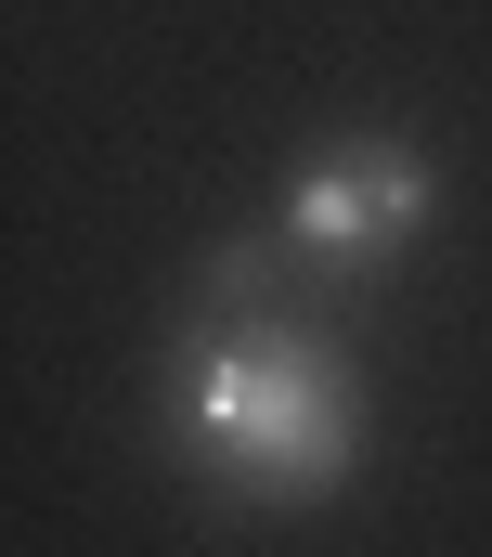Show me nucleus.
I'll return each mask as SVG.
<instances>
[{"mask_svg":"<svg viewBox=\"0 0 492 557\" xmlns=\"http://www.w3.org/2000/svg\"><path fill=\"white\" fill-rule=\"evenodd\" d=\"M428 221H441V169H428L415 143H389V131L311 143V156L285 169V208H272L285 260H311V273H389Z\"/></svg>","mask_w":492,"mask_h":557,"instance_id":"f03ea898","label":"nucleus"},{"mask_svg":"<svg viewBox=\"0 0 492 557\" xmlns=\"http://www.w3.org/2000/svg\"><path fill=\"white\" fill-rule=\"evenodd\" d=\"M169 441L259 506H324L364 467V376L298 311H208L169 363Z\"/></svg>","mask_w":492,"mask_h":557,"instance_id":"f257e3e1","label":"nucleus"}]
</instances>
